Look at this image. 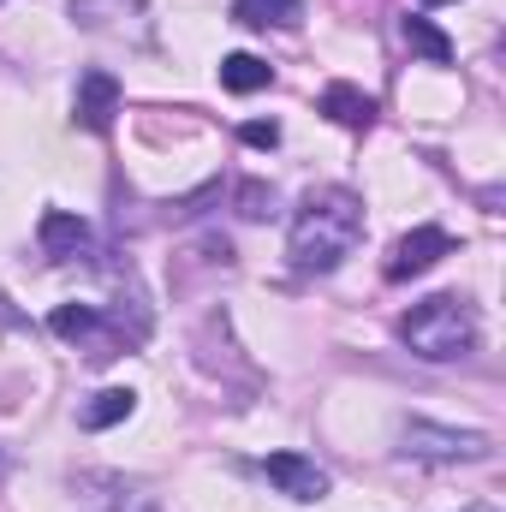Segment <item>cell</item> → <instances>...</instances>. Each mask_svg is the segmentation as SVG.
Here are the masks:
<instances>
[{
  "label": "cell",
  "instance_id": "obj_11",
  "mask_svg": "<svg viewBox=\"0 0 506 512\" xmlns=\"http://www.w3.org/2000/svg\"><path fill=\"white\" fill-rule=\"evenodd\" d=\"M233 18L251 24V30H292L304 18V0H233Z\"/></svg>",
  "mask_w": 506,
  "mask_h": 512
},
{
  "label": "cell",
  "instance_id": "obj_12",
  "mask_svg": "<svg viewBox=\"0 0 506 512\" xmlns=\"http://www.w3.org/2000/svg\"><path fill=\"white\" fill-rule=\"evenodd\" d=\"M131 405H137L131 387H102V393L78 411V423H84V429H114V423H126L131 417Z\"/></svg>",
  "mask_w": 506,
  "mask_h": 512
},
{
  "label": "cell",
  "instance_id": "obj_14",
  "mask_svg": "<svg viewBox=\"0 0 506 512\" xmlns=\"http://www.w3.org/2000/svg\"><path fill=\"white\" fill-rule=\"evenodd\" d=\"M239 215H245V221H268V215H274V185H239Z\"/></svg>",
  "mask_w": 506,
  "mask_h": 512
},
{
  "label": "cell",
  "instance_id": "obj_8",
  "mask_svg": "<svg viewBox=\"0 0 506 512\" xmlns=\"http://www.w3.org/2000/svg\"><path fill=\"white\" fill-rule=\"evenodd\" d=\"M322 114H328L334 126H346V131L376 126V102H370L358 84H328V90H322Z\"/></svg>",
  "mask_w": 506,
  "mask_h": 512
},
{
  "label": "cell",
  "instance_id": "obj_13",
  "mask_svg": "<svg viewBox=\"0 0 506 512\" xmlns=\"http://www.w3.org/2000/svg\"><path fill=\"white\" fill-rule=\"evenodd\" d=\"M268 78H274V66L256 60V54H227V60H221V84H227L233 96H256V90H268Z\"/></svg>",
  "mask_w": 506,
  "mask_h": 512
},
{
  "label": "cell",
  "instance_id": "obj_3",
  "mask_svg": "<svg viewBox=\"0 0 506 512\" xmlns=\"http://www.w3.org/2000/svg\"><path fill=\"white\" fill-rule=\"evenodd\" d=\"M399 453H411V459H483L489 441L471 435V429H441V423L411 417V423L399 429Z\"/></svg>",
  "mask_w": 506,
  "mask_h": 512
},
{
  "label": "cell",
  "instance_id": "obj_5",
  "mask_svg": "<svg viewBox=\"0 0 506 512\" xmlns=\"http://www.w3.org/2000/svg\"><path fill=\"white\" fill-rule=\"evenodd\" d=\"M268 483L286 495V501H322L328 495V471L316 465V459H304V453H268Z\"/></svg>",
  "mask_w": 506,
  "mask_h": 512
},
{
  "label": "cell",
  "instance_id": "obj_9",
  "mask_svg": "<svg viewBox=\"0 0 506 512\" xmlns=\"http://www.w3.org/2000/svg\"><path fill=\"white\" fill-rule=\"evenodd\" d=\"M399 36H405V48H411V54H423V60H435V66H447V60H453L447 30H441L435 18H423V12H405V18H399Z\"/></svg>",
  "mask_w": 506,
  "mask_h": 512
},
{
  "label": "cell",
  "instance_id": "obj_6",
  "mask_svg": "<svg viewBox=\"0 0 506 512\" xmlns=\"http://www.w3.org/2000/svg\"><path fill=\"white\" fill-rule=\"evenodd\" d=\"M36 239H42V256L48 262H78V256H90V245H96L90 221L72 215V209H48L42 227H36Z\"/></svg>",
  "mask_w": 506,
  "mask_h": 512
},
{
  "label": "cell",
  "instance_id": "obj_1",
  "mask_svg": "<svg viewBox=\"0 0 506 512\" xmlns=\"http://www.w3.org/2000/svg\"><path fill=\"white\" fill-rule=\"evenodd\" d=\"M364 239V203L346 191V185H322L304 197V209L292 215V239H286V256L298 274H328L340 268L352 245Z\"/></svg>",
  "mask_w": 506,
  "mask_h": 512
},
{
  "label": "cell",
  "instance_id": "obj_16",
  "mask_svg": "<svg viewBox=\"0 0 506 512\" xmlns=\"http://www.w3.org/2000/svg\"><path fill=\"white\" fill-rule=\"evenodd\" d=\"M471 512H495V507H471Z\"/></svg>",
  "mask_w": 506,
  "mask_h": 512
},
{
  "label": "cell",
  "instance_id": "obj_10",
  "mask_svg": "<svg viewBox=\"0 0 506 512\" xmlns=\"http://www.w3.org/2000/svg\"><path fill=\"white\" fill-rule=\"evenodd\" d=\"M48 328H54L60 340H90V358L102 352V310H96V304H60V310L48 316Z\"/></svg>",
  "mask_w": 506,
  "mask_h": 512
},
{
  "label": "cell",
  "instance_id": "obj_17",
  "mask_svg": "<svg viewBox=\"0 0 506 512\" xmlns=\"http://www.w3.org/2000/svg\"><path fill=\"white\" fill-rule=\"evenodd\" d=\"M423 6H441V0H423Z\"/></svg>",
  "mask_w": 506,
  "mask_h": 512
},
{
  "label": "cell",
  "instance_id": "obj_4",
  "mask_svg": "<svg viewBox=\"0 0 506 512\" xmlns=\"http://www.w3.org/2000/svg\"><path fill=\"white\" fill-rule=\"evenodd\" d=\"M441 256H453V233L447 227H411L393 256H387V280H411V274H423V268H435Z\"/></svg>",
  "mask_w": 506,
  "mask_h": 512
},
{
  "label": "cell",
  "instance_id": "obj_2",
  "mask_svg": "<svg viewBox=\"0 0 506 512\" xmlns=\"http://www.w3.org/2000/svg\"><path fill=\"white\" fill-rule=\"evenodd\" d=\"M399 340L417 358H429V364H453V358H465L477 346V310L465 298H453V292H435V298H423V304L405 310Z\"/></svg>",
  "mask_w": 506,
  "mask_h": 512
},
{
  "label": "cell",
  "instance_id": "obj_15",
  "mask_svg": "<svg viewBox=\"0 0 506 512\" xmlns=\"http://www.w3.org/2000/svg\"><path fill=\"white\" fill-rule=\"evenodd\" d=\"M239 137H245L251 149H274V143H280V126H274V120H251Z\"/></svg>",
  "mask_w": 506,
  "mask_h": 512
},
{
  "label": "cell",
  "instance_id": "obj_7",
  "mask_svg": "<svg viewBox=\"0 0 506 512\" xmlns=\"http://www.w3.org/2000/svg\"><path fill=\"white\" fill-rule=\"evenodd\" d=\"M114 114H120V84H114V72H84V78H78L72 120H78L84 131H108Z\"/></svg>",
  "mask_w": 506,
  "mask_h": 512
}]
</instances>
